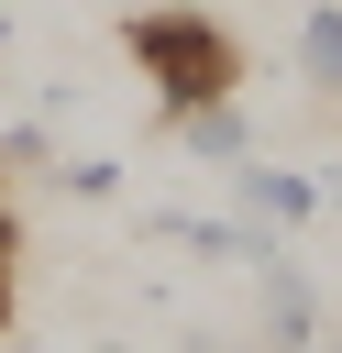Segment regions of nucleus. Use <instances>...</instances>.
Returning a JSON list of instances; mask_svg holds the SVG:
<instances>
[{
	"instance_id": "nucleus-1",
	"label": "nucleus",
	"mask_w": 342,
	"mask_h": 353,
	"mask_svg": "<svg viewBox=\"0 0 342 353\" xmlns=\"http://www.w3.org/2000/svg\"><path fill=\"white\" fill-rule=\"evenodd\" d=\"M121 44H132L143 88L165 99V121H177V110H199V99H232V88H243V44H232L210 11H188V0L132 11V22H121Z\"/></svg>"
},
{
	"instance_id": "nucleus-4",
	"label": "nucleus",
	"mask_w": 342,
	"mask_h": 353,
	"mask_svg": "<svg viewBox=\"0 0 342 353\" xmlns=\"http://www.w3.org/2000/svg\"><path fill=\"white\" fill-rule=\"evenodd\" d=\"M177 143H188L199 165H243V154H254V132H243V110H232V99H199V110H177Z\"/></svg>"
},
{
	"instance_id": "nucleus-2",
	"label": "nucleus",
	"mask_w": 342,
	"mask_h": 353,
	"mask_svg": "<svg viewBox=\"0 0 342 353\" xmlns=\"http://www.w3.org/2000/svg\"><path fill=\"white\" fill-rule=\"evenodd\" d=\"M232 199H243L254 221H309V210H320V176H287V165H254V154H243V165H232Z\"/></svg>"
},
{
	"instance_id": "nucleus-6",
	"label": "nucleus",
	"mask_w": 342,
	"mask_h": 353,
	"mask_svg": "<svg viewBox=\"0 0 342 353\" xmlns=\"http://www.w3.org/2000/svg\"><path fill=\"white\" fill-rule=\"evenodd\" d=\"M11 254H22V232L0 221V320H11Z\"/></svg>"
},
{
	"instance_id": "nucleus-5",
	"label": "nucleus",
	"mask_w": 342,
	"mask_h": 353,
	"mask_svg": "<svg viewBox=\"0 0 342 353\" xmlns=\"http://www.w3.org/2000/svg\"><path fill=\"white\" fill-rule=\"evenodd\" d=\"M55 188H66V199H110V188H121V165H99V154H88V165H55Z\"/></svg>"
},
{
	"instance_id": "nucleus-3",
	"label": "nucleus",
	"mask_w": 342,
	"mask_h": 353,
	"mask_svg": "<svg viewBox=\"0 0 342 353\" xmlns=\"http://www.w3.org/2000/svg\"><path fill=\"white\" fill-rule=\"evenodd\" d=\"M298 77L342 99V0H298Z\"/></svg>"
}]
</instances>
